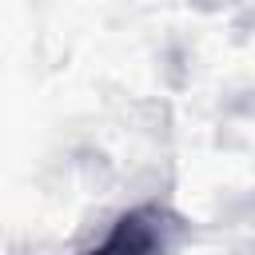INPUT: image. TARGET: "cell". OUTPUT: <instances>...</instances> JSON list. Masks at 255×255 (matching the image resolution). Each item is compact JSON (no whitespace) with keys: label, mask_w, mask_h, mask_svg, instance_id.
<instances>
[{"label":"cell","mask_w":255,"mask_h":255,"mask_svg":"<svg viewBox=\"0 0 255 255\" xmlns=\"http://www.w3.org/2000/svg\"><path fill=\"white\" fill-rule=\"evenodd\" d=\"M187 235V219L167 203H139L124 211L108 235L84 255H171Z\"/></svg>","instance_id":"6da1fadb"}]
</instances>
